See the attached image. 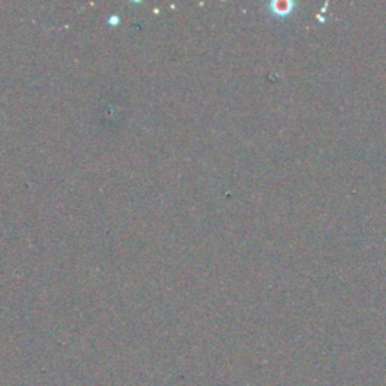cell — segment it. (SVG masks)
Segmentation results:
<instances>
[{"label": "cell", "instance_id": "1", "mask_svg": "<svg viewBox=\"0 0 386 386\" xmlns=\"http://www.w3.org/2000/svg\"><path fill=\"white\" fill-rule=\"evenodd\" d=\"M296 6L298 4L294 2V0H274V2H270L269 5L271 14L278 17L291 16L294 13V9H296Z\"/></svg>", "mask_w": 386, "mask_h": 386}]
</instances>
